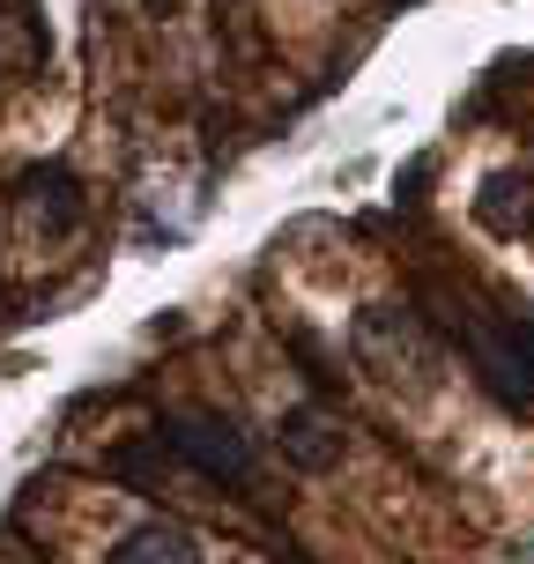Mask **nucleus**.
Returning <instances> with one entry per match:
<instances>
[{"label":"nucleus","instance_id":"nucleus-6","mask_svg":"<svg viewBox=\"0 0 534 564\" xmlns=\"http://www.w3.org/2000/svg\"><path fill=\"white\" fill-rule=\"evenodd\" d=\"M15 194H23V208L45 224V238H67V230L83 224V186H75V171L59 164H37L15 178Z\"/></svg>","mask_w":534,"mask_h":564},{"label":"nucleus","instance_id":"nucleus-9","mask_svg":"<svg viewBox=\"0 0 534 564\" xmlns=\"http://www.w3.org/2000/svg\"><path fill=\"white\" fill-rule=\"evenodd\" d=\"M141 8H149V15H171V8H178V0H141Z\"/></svg>","mask_w":534,"mask_h":564},{"label":"nucleus","instance_id":"nucleus-7","mask_svg":"<svg viewBox=\"0 0 534 564\" xmlns=\"http://www.w3.org/2000/svg\"><path fill=\"white\" fill-rule=\"evenodd\" d=\"M112 564H200V542L178 528V520H149L112 550Z\"/></svg>","mask_w":534,"mask_h":564},{"label":"nucleus","instance_id":"nucleus-5","mask_svg":"<svg viewBox=\"0 0 534 564\" xmlns=\"http://www.w3.org/2000/svg\"><path fill=\"white\" fill-rule=\"evenodd\" d=\"M341 446H349V438H341V423L327 416V409H282V423H275V453L282 460H290V468H305V476H327V468H335L341 460Z\"/></svg>","mask_w":534,"mask_h":564},{"label":"nucleus","instance_id":"nucleus-3","mask_svg":"<svg viewBox=\"0 0 534 564\" xmlns=\"http://www.w3.org/2000/svg\"><path fill=\"white\" fill-rule=\"evenodd\" d=\"M156 431H164V446L178 453L194 476H208V482H246L253 476V438L230 416H216V409H178V416H164Z\"/></svg>","mask_w":534,"mask_h":564},{"label":"nucleus","instance_id":"nucleus-4","mask_svg":"<svg viewBox=\"0 0 534 564\" xmlns=\"http://www.w3.org/2000/svg\"><path fill=\"white\" fill-rule=\"evenodd\" d=\"M476 224L490 230V238H527L534 230V164H505V171H490L476 186Z\"/></svg>","mask_w":534,"mask_h":564},{"label":"nucleus","instance_id":"nucleus-2","mask_svg":"<svg viewBox=\"0 0 534 564\" xmlns=\"http://www.w3.org/2000/svg\"><path fill=\"white\" fill-rule=\"evenodd\" d=\"M349 349H357V371H371L379 387L394 394H431L438 387V327L423 305H364L357 327H349Z\"/></svg>","mask_w":534,"mask_h":564},{"label":"nucleus","instance_id":"nucleus-1","mask_svg":"<svg viewBox=\"0 0 534 564\" xmlns=\"http://www.w3.org/2000/svg\"><path fill=\"white\" fill-rule=\"evenodd\" d=\"M423 312H431V327L476 365V379L490 394L534 416V312L512 305V297H482L468 282H423Z\"/></svg>","mask_w":534,"mask_h":564},{"label":"nucleus","instance_id":"nucleus-8","mask_svg":"<svg viewBox=\"0 0 534 564\" xmlns=\"http://www.w3.org/2000/svg\"><path fill=\"white\" fill-rule=\"evenodd\" d=\"M37 59H45V30L30 0H0V75H30Z\"/></svg>","mask_w":534,"mask_h":564}]
</instances>
